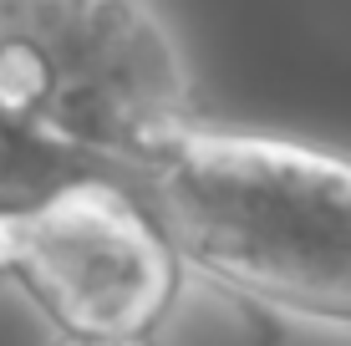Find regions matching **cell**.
Masks as SVG:
<instances>
[{
    "instance_id": "cell-1",
    "label": "cell",
    "mask_w": 351,
    "mask_h": 346,
    "mask_svg": "<svg viewBox=\"0 0 351 346\" xmlns=\"http://www.w3.org/2000/svg\"><path fill=\"white\" fill-rule=\"evenodd\" d=\"M128 188L184 270L280 316L351 331V158L204 117Z\"/></svg>"
},
{
    "instance_id": "cell-2",
    "label": "cell",
    "mask_w": 351,
    "mask_h": 346,
    "mask_svg": "<svg viewBox=\"0 0 351 346\" xmlns=\"http://www.w3.org/2000/svg\"><path fill=\"white\" fill-rule=\"evenodd\" d=\"M0 97L123 169L204 123L189 66L148 0H0Z\"/></svg>"
},
{
    "instance_id": "cell-3",
    "label": "cell",
    "mask_w": 351,
    "mask_h": 346,
    "mask_svg": "<svg viewBox=\"0 0 351 346\" xmlns=\"http://www.w3.org/2000/svg\"><path fill=\"white\" fill-rule=\"evenodd\" d=\"M0 275L62 336H158L189 270L123 178H82L0 214Z\"/></svg>"
},
{
    "instance_id": "cell-4",
    "label": "cell",
    "mask_w": 351,
    "mask_h": 346,
    "mask_svg": "<svg viewBox=\"0 0 351 346\" xmlns=\"http://www.w3.org/2000/svg\"><path fill=\"white\" fill-rule=\"evenodd\" d=\"M82 178H123L128 184L132 169L51 138L46 127H36L26 112H16V107L0 97V214L41 204L56 188L82 184Z\"/></svg>"
},
{
    "instance_id": "cell-5",
    "label": "cell",
    "mask_w": 351,
    "mask_h": 346,
    "mask_svg": "<svg viewBox=\"0 0 351 346\" xmlns=\"http://www.w3.org/2000/svg\"><path fill=\"white\" fill-rule=\"evenodd\" d=\"M56 346H158V336H62Z\"/></svg>"
}]
</instances>
